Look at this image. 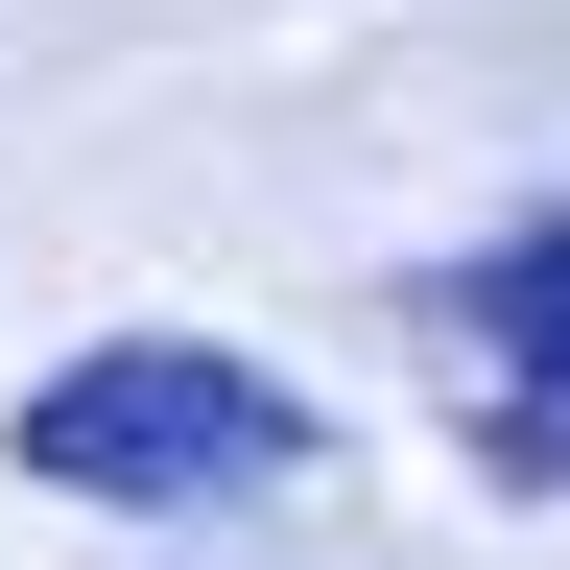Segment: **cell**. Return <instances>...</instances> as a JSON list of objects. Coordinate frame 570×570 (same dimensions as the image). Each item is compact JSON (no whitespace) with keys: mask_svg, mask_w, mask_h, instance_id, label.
<instances>
[{"mask_svg":"<svg viewBox=\"0 0 570 570\" xmlns=\"http://www.w3.org/2000/svg\"><path fill=\"white\" fill-rule=\"evenodd\" d=\"M309 452H333V428H309V381L190 356V333H119V356H48V381H24V475H48V499H119V523L285 499Z\"/></svg>","mask_w":570,"mask_h":570,"instance_id":"cell-1","label":"cell"},{"mask_svg":"<svg viewBox=\"0 0 570 570\" xmlns=\"http://www.w3.org/2000/svg\"><path fill=\"white\" fill-rule=\"evenodd\" d=\"M428 381H452V452L499 499H570V214L428 262Z\"/></svg>","mask_w":570,"mask_h":570,"instance_id":"cell-2","label":"cell"}]
</instances>
